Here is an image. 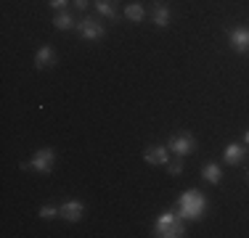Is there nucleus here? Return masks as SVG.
Segmentation results:
<instances>
[{"mask_svg": "<svg viewBox=\"0 0 249 238\" xmlns=\"http://www.w3.org/2000/svg\"><path fill=\"white\" fill-rule=\"evenodd\" d=\"M204 212H207V199L196 188L186 190V193L178 199V214H180L183 220H188V222H199V220L204 217Z\"/></svg>", "mask_w": 249, "mask_h": 238, "instance_id": "1", "label": "nucleus"}, {"mask_svg": "<svg viewBox=\"0 0 249 238\" xmlns=\"http://www.w3.org/2000/svg\"><path fill=\"white\" fill-rule=\"evenodd\" d=\"M154 236L157 238H180L186 236V220L178 212H164L154 222Z\"/></svg>", "mask_w": 249, "mask_h": 238, "instance_id": "2", "label": "nucleus"}, {"mask_svg": "<svg viewBox=\"0 0 249 238\" xmlns=\"http://www.w3.org/2000/svg\"><path fill=\"white\" fill-rule=\"evenodd\" d=\"M167 148L175 153V156H191L196 151V138L191 133H178L167 140Z\"/></svg>", "mask_w": 249, "mask_h": 238, "instance_id": "3", "label": "nucleus"}, {"mask_svg": "<svg viewBox=\"0 0 249 238\" xmlns=\"http://www.w3.org/2000/svg\"><path fill=\"white\" fill-rule=\"evenodd\" d=\"M53 164H56V151H53V148H40L32 156V162H29V167H32L35 172H40V175L53 172Z\"/></svg>", "mask_w": 249, "mask_h": 238, "instance_id": "4", "label": "nucleus"}, {"mask_svg": "<svg viewBox=\"0 0 249 238\" xmlns=\"http://www.w3.org/2000/svg\"><path fill=\"white\" fill-rule=\"evenodd\" d=\"M77 32H80L82 40H101L106 34L104 24H101L98 19H90V16H85L80 24H77Z\"/></svg>", "mask_w": 249, "mask_h": 238, "instance_id": "5", "label": "nucleus"}, {"mask_svg": "<svg viewBox=\"0 0 249 238\" xmlns=\"http://www.w3.org/2000/svg\"><path fill=\"white\" fill-rule=\"evenodd\" d=\"M228 45L236 53H249V27H231L228 29Z\"/></svg>", "mask_w": 249, "mask_h": 238, "instance_id": "6", "label": "nucleus"}, {"mask_svg": "<svg viewBox=\"0 0 249 238\" xmlns=\"http://www.w3.org/2000/svg\"><path fill=\"white\" fill-rule=\"evenodd\" d=\"M82 214H85V204L77 201V199H69V201H64V204L58 206V217L67 220V222H80Z\"/></svg>", "mask_w": 249, "mask_h": 238, "instance_id": "7", "label": "nucleus"}, {"mask_svg": "<svg viewBox=\"0 0 249 238\" xmlns=\"http://www.w3.org/2000/svg\"><path fill=\"white\" fill-rule=\"evenodd\" d=\"M143 162L146 164H154V167H164L170 162V148L164 146H149L143 153Z\"/></svg>", "mask_w": 249, "mask_h": 238, "instance_id": "8", "label": "nucleus"}, {"mask_svg": "<svg viewBox=\"0 0 249 238\" xmlns=\"http://www.w3.org/2000/svg\"><path fill=\"white\" fill-rule=\"evenodd\" d=\"M244 156H247V146H244V143H228V146H225V153H223L225 164L236 167V164L244 162Z\"/></svg>", "mask_w": 249, "mask_h": 238, "instance_id": "9", "label": "nucleus"}, {"mask_svg": "<svg viewBox=\"0 0 249 238\" xmlns=\"http://www.w3.org/2000/svg\"><path fill=\"white\" fill-rule=\"evenodd\" d=\"M56 51H53L51 45H43V48H37V53H35V67L37 69H51L53 64H56Z\"/></svg>", "mask_w": 249, "mask_h": 238, "instance_id": "10", "label": "nucleus"}, {"mask_svg": "<svg viewBox=\"0 0 249 238\" xmlns=\"http://www.w3.org/2000/svg\"><path fill=\"white\" fill-rule=\"evenodd\" d=\"M170 16H173V14H170V8L164 3H159V0H157V3L151 5V21L157 24V27H167Z\"/></svg>", "mask_w": 249, "mask_h": 238, "instance_id": "11", "label": "nucleus"}, {"mask_svg": "<svg viewBox=\"0 0 249 238\" xmlns=\"http://www.w3.org/2000/svg\"><path fill=\"white\" fill-rule=\"evenodd\" d=\"M122 14H124V19L133 21V24H141V21L146 19V8H143L141 3H127V5H124Z\"/></svg>", "mask_w": 249, "mask_h": 238, "instance_id": "12", "label": "nucleus"}, {"mask_svg": "<svg viewBox=\"0 0 249 238\" xmlns=\"http://www.w3.org/2000/svg\"><path fill=\"white\" fill-rule=\"evenodd\" d=\"M117 3H120V0H96V8L104 19H117V16H120Z\"/></svg>", "mask_w": 249, "mask_h": 238, "instance_id": "13", "label": "nucleus"}, {"mask_svg": "<svg viewBox=\"0 0 249 238\" xmlns=\"http://www.w3.org/2000/svg\"><path fill=\"white\" fill-rule=\"evenodd\" d=\"M201 177H204L207 183H212V186H217V183L223 180V170H220V164H215V162L204 164V167H201Z\"/></svg>", "mask_w": 249, "mask_h": 238, "instance_id": "14", "label": "nucleus"}, {"mask_svg": "<svg viewBox=\"0 0 249 238\" xmlns=\"http://www.w3.org/2000/svg\"><path fill=\"white\" fill-rule=\"evenodd\" d=\"M53 27L67 32V29H74L77 27V21H74V16L69 14V11H58V14L53 16Z\"/></svg>", "mask_w": 249, "mask_h": 238, "instance_id": "15", "label": "nucleus"}, {"mask_svg": "<svg viewBox=\"0 0 249 238\" xmlns=\"http://www.w3.org/2000/svg\"><path fill=\"white\" fill-rule=\"evenodd\" d=\"M164 167H167V175H170V177H178V175L183 172V156H175V159H170V162L164 164Z\"/></svg>", "mask_w": 249, "mask_h": 238, "instance_id": "16", "label": "nucleus"}, {"mask_svg": "<svg viewBox=\"0 0 249 238\" xmlns=\"http://www.w3.org/2000/svg\"><path fill=\"white\" fill-rule=\"evenodd\" d=\"M37 217H40V220H53V217H58V206H53V204L40 206V209H37Z\"/></svg>", "mask_w": 249, "mask_h": 238, "instance_id": "17", "label": "nucleus"}, {"mask_svg": "<svg viewBox=\"0 0 249 238\" xmlns=\"http://www.w3.org/2000/svg\"><path fill=\"white\" fill-rule=\"evenodd\" d=\"M51 3V8H56V11H67V0H48Z\"/></svg>", "mask_w": 249, "mask_h": 238, "instance_id": "18", "label": "nucleus"}, {"mask_svg": "<svg viewBox=\"0 0 249 238\" xmlns=\"http://www.w3.org/2000/svg\"><path fill=\"white\" fill-rule=\"evenodd\" d=\"M72 3H74V8H77V11H85L88 5H90V0H72Z\"/></svg>", "mask_w": 249, "mask_h": 238, "instance_id": "19", "label": "nucleus"}, {"mask_svg": "<svg viewBox=\"0 0 249 238\" xmlns=\"http://www.w3.org/2000/svg\"><path fill=\"white\" fill-rule=\"evenodd\" d=\"M244 146H249V130L244 133Z\"/></svg>", "mask_w": 249, "mask_h": 238, "instance_id": "20", "label": "nucleus"}]
</instances>
